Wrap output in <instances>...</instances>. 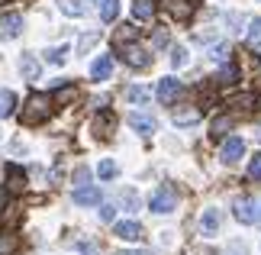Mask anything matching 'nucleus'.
I'll use <instances>...</instances> for the list:
<instances>
[{"label": "nucleus", "instance_id": "8", "mask_svg": "<svg viewBox=\"0 0 261 255\" xmlns=\"http://www.w3.org/2000/svg\"><path fill=\"white\" fill-rule=\"evenodd\" d=\"M129 126H133L139 136H152V132L158 129L155 117H148V113H129Z\"/></svg>", "mask_w": 261, "mask_h": 255}, {"label": "nucleus", "instance_id": "2", "mask_svg": "<svg viewBox=\"0 0 261 255\" xmlns=\"http://www.w3.org/2000/svg\"><path fill=\"white\" fill-rule=\"evenodd\" d=\"M148 207H152V213H171V210L177 207V191H174L171 184H162V188L152 194Z\"/></svg>", "mask_w": 261, "mask_h": 255}, {"label": "nucleus", "instance_id": "36", "mask_svg": "<svg viewBox=\"0 0 261 255\" xmlns=\"http://www.w3.org/2000/svg\"><path fill=\"white\" fill-rule=\"evenodd\" d=\"M152 42H155V49H165L168 45V29H155V39H152Z\"/></svg>", "mask_w": 261, "mask_h": 255}, {"label": "nucleus", "instance_id": "32", "mask_svg": "<svg viewBox=\"0 0 261 255\" xmlns=\"http://www.w3.org/2000/svg\"><path fill=\"white\" fill-rule=\"evenodd\" d=\"M65 55H68V45H58V49H48V52H45V58H48L52 65H62Z\"/></svg>", "mask_w": 261, "mask_h": 255}, {"label": "nucleus", "instance_id": "45", "mask_svg": "<svg viewBox=\"0 0 261 255\" xmlns=\"http://www.w3.org/2000/svg\"><path fill=\"white\" fill-rule=\"evenodd\" d=\"M0 4H7V0H0Z\"/></svg>", "mask_w": 261, "mask_h": 255}, {"label": "nucleus", "instance_id": "16", "mask_svg": "<svg viewBox=\"0 0 261 255\" xmlns=\"http://www.w3.org/2000/svg\"><path fill=\"white\" fill-rule=\"evenodd\" d=\"M113 126H116L113 113H100V117H97V123H94V132H97L100 139H110V132H113Z\"/></svg>", "mask_w": 261, "mask_h": 255}, {"label": "nucleus", "instance_id": "14", "mask_svg": "<svg viewBox=\"0 0 261 255\" xmlns=\"http://www.w3.org/2000/svg\"><path fill=\"white\" fill-rule=\"evenodd\" d=\"M7 184H10V191H23L26 188V171L19 165H7Z\"/></svg>", "mask_w": 261, "mask_h": 255}, {"label": "nucleus", "instance_id": "24", "mask_svg": "<svg viewBox=\"0 0 261 255\" xmlns=\"http://www.w3.org/2000/svg\"><path fill=\"white\" fill-rule=\"evenodd\" d=\"M74 97H77V87H74V84H65V87H58V90H55V97H52V100L65 107V104H71Z\"/></svg>", "mask_w": 261, "mask_h": 255}, {"label": "nucleus", "instance_id": "37", "mask_svg": "<svg viewBox=\"0 0 261 255\" xmlns=\"http://www.w3.org/2000/svg\"><path fill=\"white\" fill-rule=\"evenodd\" d=\"M113 213H116V207H113V203H103V207H100V220H103V223H110V220H113Z\"/></svg>", "mask_w": 261, "mask_h": 255}, {"label": "nucleus", "instance_id": "29", "mask_svg": "<svg viewBox=\"0 0 261 255\" xmlns=\"http://www.w3.org/2000/svg\"><path fill=\"white\" fill-rule=\"evenodd\" d=\"M229 55H232L229 42H219V45H213V52H210V58H213V62H229Z\"/></svg>", "mask_w": 261, "mask_h": 255}, {"label": "nucleus", "instance_id": "17", "mask_svg": "<svg viewBox=\"0 0 261 255\" xmlns=\"http://www.w3.org/2000/svg\"><path fill=\"white\" fill-rule=\"evenodd\" d=\"M133 13H136V19H152L155 16V0H136L133 4Z\"/></svg>", "mask_w": 261, "mask_h": 255}, {"label": "nucleus", "instance_id": "28", "mask_svg": "<svg viewBox=\"0 0 261 255\" xmlns=\"http://www.w3.org/2000/svg\"><path fill=\"white\" fill-rule=\"evenodd\" d=\"M133 39H136V26H119L116 29V45H126V42H133Z\"/></svg>", "mask_w": 261, "mask_h": 255}, {"label": "nucleus", "instance_id": "7", "mask_svg": "<svg viewBox=\"0 0 261 255\" xmlns=\"http://www.w3.org/2000/svg\"><path fill=\"white\" fill-rule=\"evenodd\" d=\"M158 100H162V104H174V100L180 97V81L177 78H162L158 81Z\"/></svg>", "mask_w": 261, "mask_h": 255}, {"label": "nucleus", "instance_id": "43", "mask_svg": "<svg viewBox=\"0 0 261 255\" xmlns=\"http://www.w3.org/2000/svg\"><path fill=\"white\" fill-rule=\"evenodd\" d=\"M226 255H248V252H245V249H242V246H232V249H229V252H226Z\"/></svg>", "mask_w": 261, "mask_h": 255}, {"label": "nucleus", "instance_id": "30", "mask_svg": "<svg viewBox=\"0 0 261 255\" xmlns=\"http://www.w3.org/2000/svg\"><path fill=\"white\" fill-rule=\"evenodd\" d=\"M229 107H236V110H252V107H255V94H242V97H232V100H229Z\"/></svg>", "mask_w": 261, "mask_h": 255}, {"label": "nucleus", "instance_id": "20", "mask_svg": "<svg viewBox=\"0 0 261 255\" xmlns=\"http://www.w3.org/2000/svg\"><path fill=\"white\" fill-rule=\"evenodd\" d=\"M245 45L248 49H258L261 45V19H252V23H248V29H245Z\"/></svg>", "mask_w": 261, "mask_h": 255}, {"label": "nucleus", "instance_id": "34", "mask_svg": "<svg viewBox=\"0 0 261 255\" xmlns=\"http://www.w3.org/2000/svg\"><path fill=\"white\" fill-rule=\"evenodd\" d=\"M248 178H252V181H261V152H258L252 161H248Z\"/></svg>", "mask_w": 261, "mask_h": 255}, {"label": "nucleus", "instance_id": "33", "mask_svg": "<svg viewBox=\"0 0 261 255\" xmlns=\"http://www.w3.org/2000/svg\"><path fill=\"white\" fill-rule=\"evenodd\" d=\"M236 78H239V71H236L232 65H229V68H223V71L216 75V84H232Z\"/></svg>", "mask_w": 261, "mask_h": 255}, {"label": "nucleus", "instance_id": "18", "mask_svg": "<svg viewBox=\"0 0 261 255\" xmlns=\"http://www.w3.org/2000/svg\"><path fill=\"white\" fill-rule=\"evenodd\" d=\"M229 126H232V117H229V113H223V117H216L213 123H210V136H213V139H223Z\"/></svg>", "mask_w": 261, "mask_h": 255}, {"label": "nucleus", "instance_id": "19", "mask_svg": "<svg viewBox=\"0 0 261 255\" xmlns=\"http://www.w3.org/2000/svg\"><path fill=\"white\" fill-rule=\"evenodd\" d=\"M16 110V94L13 90H0V120H7Z\"/></svg>", "mask_w": 261, "mask_h": 255}, {"label": "nucleus", "instance_id": "10", "mask_svg": "<svg viewBox=\"0 0 261 255\" xmlns=\"http://www.w3.org/2000/svg\"><path fill=\"white\" fill-rule=\"evenodd\" d=\"M219 223H223V213H219L216 207L203 210V217H200V229H203V236H216Z\"/></svg>", "mask_w": 261, "mask_h": 255}, {"label": "nucleus", "instance_id": "15", "mask_svg": "<svg viewBox=\"0 0 261 255\" xmlns=\"http://www.w3.org/2000/svg\"><path fill=\"white\" fill-rule=\"evenodd\" d=\"M19 71H23V78H26V81H36V78H39V71H42V65H39L33 55H23V58H19Z\"/></svg>", "mask_w": 261, "mask_h": 255}, {"label": "nucleus", "instance_id": "6", "mask_svg": "<svg viewBox=\"0 0 261 255\" xmlns=\"http://www.w3.org/2000/svg\"><path fill=\"white\" fill-rule=\"evenodd\" d=\"M23 33V16L19 13H4L0 16V39H16Z\"/></svg>", "mask_w": 261, "mask_h": 255}, {"label": "nucleus", "instance_id": "21", "mask_svg": "<svg viewBox=\"0 0 261 255\" xmlns=\"http://www.w3.org/2000/svg\"><path fill=\"white\" fill-rule=\"evenodd\" d=\"M197 120H200V110H197V107H187V110H174V123H177V126L197 123Z\"/></svg>", "mask_w": 261, "mask_h": 255}, {"label": "nucleus", "instance_id": "38", "mask_svg": "<svg viewBox=\"0 0 261 255\" xmlns=\"http://www.w3.org/2000/svg\"><path fill=\"white\" fill-rule=\"evenodd\" d=\"M87 178H90V171H87V168H77V171H74V184H77V188H84V184H87Z\"/></svg>", "mask_w": 261, "mask_h": 255}, {"label": "nucleus", "instance_id": "27", "mask_svg": "<svg viewBox=\"0 0 261 255\" xmlns=\"http://www.w3.org/2000/svg\"><path fill=\"white\" fill-rule=\"evenodd\" d=\"M16 252V236L13 233H0V255H13Z\"/></svg>", "mask_w": 261, "mask_h": 255}, {"label": "nucleus", "instance_id": "1", "mask_svg": "<svg viewBox=\"0 0 261 255\" xmlns=\"http://www.w3.org/2000/svg\"><path fill=\"white\" fill-rule=\"evenodd\" d=\"M48 117H52V97L48 94H33L26 100V107H23V123L26 126H39V123H45Z\"/></svg>", "mask_w": 261, "mask_h": 255}, {"label": "nucleus", "instance_id": "39", "mask_svg": "<svg viewBox=\"0 0 261 255\" xmlns=\"http://www.w3.org/2000/svg\"><path fill=\"white\" fill-rule=\"evenodd\" d=\"M113 255H152L148 249H126V252H113Z\"/></svg>", "mask_w": 261, "mask_h": 255}, {"label": "nucleus", "instance_id": "40", "mask_svg": "<svg viewBox=\"0 0 261 255\" xmlns=\"http://www.w3.org/2000/svg\"><path fill=\"white\" fill-rule=\"evenodd\" d=\"M97 42V33H87L84 39H81V49H87V45H94Z\"/></svg>", "mask_w": 261, "mask_h": 255}, {"label": "nucleus", "instance_id": "25", "mask_svg": "<svg viewBox=\"0 0 261 255\" xmlns=\"http://www.w3.org/2000/svg\"><path fill=\"white\" fill-rule=\"evenodd\" d=\"M97 175L103 178V181H110V178H116V175H119V165H116L113 158H103V161L97 165Z\"/></svg>", "mask_w": 261, "mask_h": 255}, {"label": "nucleus", "instance_id": "9", "mask_svg": "<svg viewBox=\"0 0 261 255\" xmlns=\"http://www.w3.org/2000/svg\"><path fill=\"white\" fill-rule=\"evenodd\" d=\"M162 4L174 19H180V23L190 19V13H194V4H190V0H162Z\"/></svg>", "mask_w": 261, "mask_h": 255}, {"label": "nucleus", "instance_id": "44", "mask_svg": "<svg viewBox=\"0 0 261 255\" xmlns=\"http://www.w3.org/2000/svg\"><path fill=\"white\" fill-rule=\"evenodd\" d=\"M258 139H261V129H258Z\"/></svg>", "mask_w": 261, "mask_h": 255}, {"label": "nucleus", "instance_id": "22", "mask_svg": "<svg viewBox=\"0 0 261 255\" xmlns=\"http://www.w3.org/2000/svg\"><path fill=\"white\" fill-rule=\"evenodd\" d=\"M152 97V90L142 87V84H133V87H126V100H133V104H145V100Z\"/></svg>", "mask_w": 261, "mask_h": 255}, {"label": "nucleus", "instance_id": "31", "mask_svg": "<svg viewBox=\"0 0 261 255\" xmlns=\"http://www.w3.org/2000/svg\"><path fill=\"white\" fill-rule=\"evenodd\" d=\"M171 65H174V68H184V65H187V49H184V45H174V49H171Z\"/></svg>", "mask_w": 261, "mask_h": 255}, {"label": "nucleus", "instance_id": "23", "mask_svg": "<svg viewBox=\"0 0 261 255\" xmlns=\"http://www.w3.org/2000/svg\"><path fill=\"white\" fill-rule=\"evenodd\" d=\"M116 13H119V0H103V4H100V19H103V23H113Z\"/></svg>", "mask_w": 261, "mask_h": 255}, {"label": "nucleus", "instance_id": "13", "mask_svg": "<svg viewBox=\"0 0 261 255\" xmlns=\"http://www.w3.org/2000/svg\"><path fill=\"white\" fill-rule=\"evenodd\" d=\"M74 203H81V207H94V203H100V191L97 188H77L74 191Z\"/></svg>", "mask_w": 261, "mask_h": 255}, {"label": "nucleus", "instance_id": "26", "mask_svg": "<svg viewBox=\"0 0 261 255\" xmlns=\"http://www.w3.org/2000/svg\"><path fill=\"white\" fill-rule=\"evenodd\" d=\"M58 7H62V13H68V16H81L84 13L81 0H58Z\"/></svg>", "mask_w": 261, "mask_h": 255}, {"label": "nucleus", "instance_id": "5", "mask_svg": "<svg viewBox=\"0 0 261 255\" xmlns=\"http://www.w3.org/2000/svg\"><path fill=\"white\" fill-rule=\"evenodd\" d=\"M245 155V142L239 139V136H232V139H226L223 142V149H219V158L226 161V165H236L239 158Z\"/></svg>", "mask_w": 261, "mask_h": 255}, {"label": "nucleus", "instance_id": "41", "mask_svg": "<svg viewBox=\"0 0 261 255\" xmlns=\"http://www.w3.org/2000/svg\"><path fill=\"white\" fill-rule=\"evenodd\" d=\"M7 200H10V194H7V188H0V213L7 210Z\"/></svg>", "mask_w": 261, "mask_h": 255}, {"label": "nucleus", "instance_id": "4", "mask_svg": "<svg viewBox=\"0 0 261 255\" xmlns=\"http://www.w3.org/2000/svg\"><path fill=\"white\" fill-rule=\"evenodd\" d=\"M232 213H236V220L239 223H258L261 220V213H258V203L252 197H239L232 203Z\"/></svg>", "mask_w": 261, "mask_h": 255}, {"label": "nucleus", "instance_id": "35", "mask_svg": "<svg viewBox=\"0 0 261 255\" xmlns=\"http://www.w3.org/2000/svg\"><path fill=\"white\" fill-rule=\"evenodd\" d=\"M119 200H123V203H126L129 210H133L136 203H139V197H136V191H123V194H119Z\"/></svg>", "mask_w": 261, "mask_h": 255}, {"label": "nucleus", "instance_id": "42", "mask_svg": "<svg viewBox=\"0 0 261 255\" xmlns=\"http://www.w3.org/2000/svg\"><path fill=\"white\" fill-rule=\"evenodd\" d=\"M77 249H81L84 255H97V246H90V242H81V246H77Z\"/></svg>", "mask_w": 261, "mask_h": 255}, {"label": "nucleus", "instance_id": "3", "mask_svg": "<svg viewBox=\"0 0 261 255\" xmlns=\"http://www.w3.org/2000/svg\"><path fill=\"white\" fill-rule=\"evenodd\" d=\"M119 55H123V62H126L129 68H148V65H152V55H148L139 42H126V45H119Z\"/></svg>", "mask_w": 261, "mask_h": 255}, {"label": "nucleus", "instance_id": "11", "mask_svg": "<svg viewBox=\"0 0 261 255\" xmlns=\"http://www.w3.org/2000/svg\"><path fill=\"white\" fill-rule=\"evenodd\" d=\"M113 233H116L119 239H126V242H136L139 236H142V226L133 223V220H123V223H116V226H113Z\"/></svg>", "mask_w": 261, "mask_h": 255}, {"label": "nucleus", "instance_id": "12", "mask_svg": "<svg viewBox=\"0 0 261 255\" xmlns=\"http://www.w3.org/2000/svg\"><path fill=\"white\" fill-rule=\"evenodd\" d=\"M110 71H113V55H100L94 65H90V78L94 81H107Z\"/></svg>", "mask_w": 261, "mask_h": 255}]
</instances>
